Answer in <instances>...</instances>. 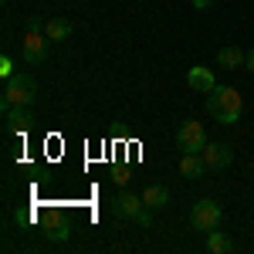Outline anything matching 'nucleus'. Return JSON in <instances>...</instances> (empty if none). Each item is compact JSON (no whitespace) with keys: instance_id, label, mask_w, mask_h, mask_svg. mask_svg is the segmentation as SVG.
<instances>
[{"instance_id":"f257e3e1","label":"nucleus","mask_w":254,"mask_h":254,"mask_svg":"<svg viewBox=\"0 0 254 254\" xmlns=\"http://www.w3.org/2000/svg\"><path fill=\"white\" fill-rule=\"evenodd\" d=\"M207 112L220 122V126H234L241 112H244V98L234 85H214L207 92Z\"/></svg>"},{"instance_id":"f03ea898","label":"nucleus","mask_w":254,"mask_h":254,"mask_svg":"<svg viewBox=\"0 0 254 254\" xmlns=\"http://www.w3.org/2000/svg\"><path fill=\"white\" fill-rule=\"evenodd\" d=\"M38 102V81L31 75H10L3 81V95H0V109H14V105H34Z\"/></svg>"},{"instance_id":"7ed1b4c3","label":"nucleus","mask_w":254,"mask_h":254,"mask_svg":"<svg viewBox=\"0 0 254 254\" xmlns=\"http://www.w3.org/2000/svg\"><path fill=\"white\" fill-rule=\"evenodd\" d=\"M112 214L129 217V220H136L139 227H149V224H153V207H146V200L136 196L132 190H126V187L112 196Z\"/></svg>"},{"instance_id":"20e7f679","label":"nucleus","mask_w":254,"mask_h":254,"mask_svg":"<svg viewBox=\"0 0 254 254\" xmlns=\"http://www.w3.org/2000/svg\"><path fill=\"white\" fill-rule=\"evenodd\" d=\"M220 220H224V210H220V203L217 200H196L193 210H190V227L193 231H200V234H210V231H217L220 227Z\"/></svg>"},{"instance_id":"39448f33","label":"nucleus","mask_w":254,"mask_h":254,"mask_svg":"<svg viewBox=\"0 0 254 254\" xmlns=\"http://www.w3.org/2000/svg\"><path fill=\"white\" fill-rule=\"evenodd\" d=\"M207 142H210V139H207V129H203L196 119H187V122L176 129V146H180L183 153H203Z\"/></svg>"},{"instance_id":"423d86ee","label":"nucleus","mask_w":254,"mask_h":254,"mask_svg":"<svg viewBox=\"0 0 254 254\" xmlns=\"http://www.w3.org/2000/svg\"><path fill=\"white\" fill-rule=\"evenodd\" d=\"M20 58H24V64H41L48 58V34L44 31H27L20 38Z\"/></svg>"},{"instance_id":"0eeeda50","label":"nucleus","mask_w":254,"mask_h":254,"mask_svg":"<svg viewBox=\"0 0 254 254\" xmlns=\"http://www.w3.org/2000/svg\"><path fill=\"white\" fill-rule=\"evenodd\" d=\"M31 126H34L31 105H14V109L3 112V132H7V136H24Z\"/></svg>"},{"instance_id":"6e6552de","label":"nucleus","mask_w":254,"mask_h":254,"mask_svg":"<svg viewBox=\"0 0 254 254\" xmlns=\"http://www.w3.org/2000/svg\"><path fill=\"white\" fill-rule=\"evenodd\" d=\"M200 156L207 159L210 170H227L234 163V149H231V142H207Z\"/></svg>"},{"instance_id":"1a4fd4ad","label":"nucleus","mask_w":254,"mask_h":254,"mask_svg":"<svg viewBox=\"0 0 254 254\" xmlns=\"http://www.w3.org/2000/svg\"><path fill=\"white\" fill-rule=\"evenodd\" d=\"M180 173L187 176V180H200L203 173H210V166H207V159L200 156V153H183L180 156Z\"/></svg>"},{"instance_id":"9d476101","label":"nucleus","mask_w":254,"mask_h":254,"mask_svg":"<svg viewBox=\"0 0 254 254\" xmlns=\"http://www.w3.org/2000/svg\"><path fill=\"white\" fill-rule=\"evenodd\" d=\"M44 34H48L51 44H61V41H68L71 34H75V24H71L68 17H51L48 24H44Z\"/></svg>"},{"instance_id":"9b49d317","label":"nucleus","mask_w":254,"mask_h":254,"mask_svg":"<svg viewBox=\"0 0 254 254\" xmlns=\"http://www.w3.org/2000/svg\"><path fill=\"white\" fill-rule=\"evenodd\" d=\"M187 85L193 88V92H210L217 85V78H214V71L210 68H203V64H193L190 71H187Z\"/></svg>"},{"instance_id":"f8f14e48","label":"nucleus","mask_w":254,"mask_h":254,"mask_svg":"<svg viewBox=\"0 0 254 254\" xmlns=\"http://www.w3.org/2000/svg\"><path fill=\"white\" fill-rule=\"evenodd\" d=\"M244 61H248V55H244L241 48H234V44H227V48H220V51H217V64H220L224 71H237Z\"/></svg>"},{"instance_id":"ddd939ff","label":"nucleus","mask_w":254,"mask_h":254,"mask_svg":"<svg viewBox=\"0 0 254 254\" xmlns=\"http://www.w3.org/2000/svg\"><path fill=\"white\" fill-rule=\"evenodd\" d=\"M142 200H146V207H153V210H163V207L170 203V190H166L163 183H153V187H146Z\"/></svg>"},{"instance_id":"4468645a","label":"nucleus","mask_w":254,"mask_h":254,"mask_svg":"<svg viewBox=\"0 0 254 254\" xmlns=\"http://www.w3.org/2000/svg\"><path fill=\"white\" fill-rule=\"evenodd\" d=\"M207 251L210 254H231L234 251V241H231V234H224V231H210L207 234Z\"/></svg>"},{"instance_id":"2eb2a0df","label":"nucleus","mask_w":254,"mask_h":254,"mask_svg":"<svg viewBox=\"0 0 254 254\" xmlns=\"http://www.w3.org/2000/svg\"><path fill=\"white\" fill-rule=\"evenodd\" d=\"M0 75H3V81L14 75V58H10V55H3V58H0Z\"/></svg>"},{"instance_id":"dca6fc26","label":"nucleus","mask_w":254,"mask_h":254,"mask_svg":"<svg viewBox=\"0 0 254 254\" xmlns=\"http://www.w3.org/2000/svg\"><path fill=\"white\" fill-rule=\"evenodd\" d=\"M112 180H116L119 187H129V180H132V173H129V170H116V173H112Z\"/></svg>"},{"instance_id":"f3484780","label":"nucleus","mask_w":254,"mask_h":254,"mask_svg":"<svg viewBox=\"0 0 254 254\" xmlns=\"http://www.w3.org/2000/svg\"><path fill=\"white\" fill-rule=\"evenodd\" d=\"M44 24H48V20H41V17H27V31H44Z\"/></svg>"},{"instance_id":"a211bd4d","label":"nucleus","mask_w":254,"mask_h":254,"mask_svg":"<svg viewBox=\"0 0 254 254\" xmlns=\"http://www.w3.org/2000/svg\"><path fill=\"white\" fill-rule=\"evenodd\" d=\"M190 3H193L196 10H207V7H210V3H214V0H190Z\"/></svg>"},{"instance_id":"6ab92c4d","label":"nucleus","mask_w":254,"mask_h":254,"mask_svg":"<svg viewBox=\"0 0 254 254\" xmlns=\"http://www.w3.org/2000/svg\"><path fill=\"white\" fill-rule=\"evenodd\" d=\"M244 68H248V71H251V75H254V48H251V51H248V61H244Z\"/></svg>"},{"instance_id":"aec40b11","label":"nucleus","mask_w":254,"mask_h":254,"mask_svg":"<svg viewBox=\"0 0 254 254\" xmlns=\"http://www.w3.org/2000/svg\"><path fill=\"white\" fill-rule=\"evenodd\" d=\"M3 3H7V0H3Z\"/></svg>"}]
</instances>
